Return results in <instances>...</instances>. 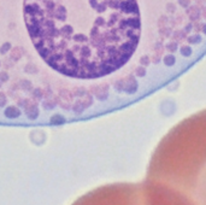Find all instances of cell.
<instances>
[{"label": "cell", "mask_w": 206, "mask_h": 205, "mask_svg": "<svg viewBox=\"0 0 206 205\" xmlns=\"http://www.w3.org/2000/svg\"><path fill=\"white\" fill-rule=\"evenodd\" d=\"M75 94H76L77 97H82V95H86L87 92H86L84 89H76V91H75Z\"/></svg>", "instance_id": "2e32d148"}, {"label": "cell", "mask_w": 206, "mask_h": 205, "mask_svg": "<svg viewBox=\"0 0 206 205\" xmlns=\"http://www.w3.org/2000/svg\"><path fill=\"white\" fill-rule=\"evenodd\" d=\"M6 98H5V95L3 93H0V107H4L6 105Z\"/></svg>", "instance_id": "5bb4252c"}, {"label": "cell", "mask_w": 206, "mask_h": 205, "mask_svg": "<svg viewBox=\"0 0 206 205\" xmlns=\"http://www.w3.org/2000/svg\"><path fill=\"white\" fill-rule=\"evenodd\" d=\"M50 122H51L52 124H62V123L65 122V118H64L63 116H60V115H54V116L51 117Z\"/></svg>", "instance_id": "52a82bcc"}, {"label": "cell", "mask_w": 206, "mask_h": 205, "mask_svg": "<svg viewBox=\"0 0 206 205\" xmlns=\"http://www.w3.org/2000/svg\"><path fill=\"white\" fill-rule=\"evenodd\" d=\"M59 97L63 98L64 100H71V98H72L71 92H69L67 89H62L60 93H59Z\"/></svg>", "instance_id": "ba28073f"}, {"label": "cell", "mask_w": 206, "mask_h": 205, "mask_svg": "<svg viewBox=\"0 0 206 205\" xmlns=\"http://www.w3.org/2000/svg\"><path fill=\"white\" fill-rule=\"evenodd\" d=\"M12 48V46H11V44L10 42H5V44H3V46L0 47V53L1 54H5V53H7Z\"/></svg>", "instance_id": "8fae6325"}, {"label": "cell", "mask_w": 206, "mask_h": 205, "mask_svg": "<svg viewBox=\"0 0 206 205\" xmlns=\"http://www.w3.org/2000/svg\"><path fill=\"white\" fill-rule=\"evenodd\" d=\"M0 87H1V82H0Z\"/></svg>", "instance_id": "e0dca14e"}, {"label": "cell", "mask_w": 206, "mask_h": 205, "mask_svg": "<svg viewBox=\"0 0 206 205\" xmlns=\"http://www.w3.org/2000/svg\"><path fill=\"white\" fill-rule=\"evenodd\" d=\"M142 183L151 205H206V120L166 135Z\"/></svg>", "instance_id": "7a4b0ae2"}, {"label": "cell", "mask_w": 206, "mask_h": 205, "mask_svg": "<svg viewBox=\"0 0 206 205\" xmlns=\"http://www.w3.org/2000/svg\"><path fill=\"white\" fill-rule=\"evenodd\" d=\"M5 116H7L8 118H17L21 116V110L16 106H8L5 109Z\"/></svg>", "instance_id": "277c9868"}, {"label": "cell", "mask_w": 206, "mask_h": 205, "mask_svg": "<svg viewBox=\"0 0 206 205\" xmlns=\"http://www.w3.org/2000/svg\"><path fill=\"white\" fill-rule=\"evenodd\" d=\"M25 115L29 117V118L35 120L36 117L39 116V109H37V106L34 105V104L29 105V106H25Z\"/></svg>", "instance_id": "5b68a950"}, {"label": "cell", "mask_w": 206, "mask_h": 205, "mask_svg": "<svg viewBox=\"0 0 206 205\" xmlns=\"http://www.w3.org/2000/svg\"><path fill=\"white\" fill-rule=\"evenodd\" d=\"M71 205H150V201L142 182H118L94 188Z\"/></svg>", "instance_id": "3957f363"}, {"label": "cell", "mask_w": 206, "mask_h": 205, "mask_svg": "<svg viewBox=\"0 0 206 205\" xmlns=\"http://www.w3.org/2000/svg\"><path fill=\"white\" fill-rule=\"evenodd\" d=\"M23 16L37 54L56 73L105 80L121 106L148 97L136 0H24Z\"/></svg>", "instance_id": "6da1fadb"}, {"label": "cell", "mask_w": 206, "mask_h": 205, "mask_svg": "<svg viewBox=\"0 0 206 205\" xmlns=\"http://www.w3.org/2000/svg\"><path fill=\"white\" fill-rule=\"evenodd\" d=\"M0 65H1V63H0Z\"/></svg>", "instance_id": "ac0fdd59"}, {"label": "cell", "mask_w": 206, "mask_h": 205, "mask_svg": "<svg viewBox=\"0 0 206 205\" xmlns=\"http://www.w3.org/2000/svg\"><path fill=\"white\" fill-rule=\"evenodd\" d=\"M33 93H34V97H36V98H42V91L40 88H35Z\"/></svg>", "instance_id": "9a60e30c"}, {"label": "cell", "mask_w": 206, "mask_h": 205, "mask_svg": "<svg viewBox=\"0 0 206 205\" xmlns=\"http://www.w3.org/2000/svg\"><path fill=\"white\" fill-rule=\"evenodd\" d=\"M74 110H75V112H77V113H81V112H83L86 109L83 107V104H82V101L81 100H78L75 105H74Z\"/></svg>", "instance_id": "30bf717a"}, {"label": "cell", "mask_w": 206, "mask_h": 205, "mask_svg": "<svg viewBox=\"0 0 206 205\" xmlns=\"http://www.w3.org/2000/svg\"><path fill=\"white\" fill-rule=\"evenodd\" d=\"M19 87L25 91H29V89H32V83L29 82L28 80H21L19 81Z\"/></svg>", "instance_id": "9c48e42d"}, {"label": "cell", "mask_w": 206, "mask_h": 205, "mask_svg": "<svg viewBox=\"0 0 206 205\" xmlns=\"http://www.w3.org/2000/svg\"><path fill=\"white\" fill-rule=\"evenodd\" d=\"M25 71L29 73V74H37V68L35 64L30 63V64H28L27 68H25Z\"/></svg>", "instance_id": "7c38bea8"}, {"label": "cell", "mask_w": 206, "mask_h": 205, "mask_svg": "<svg viewBox=\"0 0 206 205\" xmlns=\"http://www.w3.org/2000/svg\"><path fill=\"white\" fill-rule=\"evenodd\" d=\"M22 56H23V52H22L21 48H18V47H13L11 50V52H10V57H11V59L15 61V62L21 59Z\"/></svg>", "instance_id": "8992f818"}, {"label": "cell", "mask_w": 206, "mask_h": 205, "mask_svg": "<svg viewBox=\"0 0 206 205\" xmlns=\"http://www.w3.org/2000/svg\"><path fill=\"white\" fill-rule=\"evenodd\" d=\"M8 80V75L6 71H1L0 73V82H6Z\"/></svg>", "instance_id": "4fadbf2b"}]
</instances>
